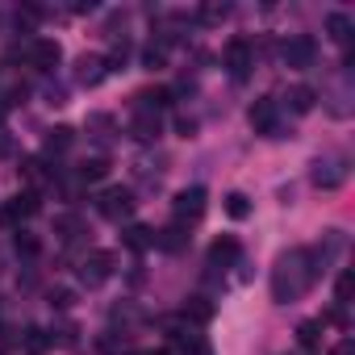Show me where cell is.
<instances>
[{
	"label": "cell",
	"mask_w": 355,
	"mask_h": 355,
	"mask_svg": "<svg viewBox=\"0 0 355 355\" xmlns=\"http://www.w3.org/2000/svg\"><path fill=\"white\" fill-rule=\"evenodd\" d=\"M121 243H125L130 251H138V255H142L146 247H155V230H150V226H138V222H134V226H125Z\"/></svg>",
	"instance_id": "cell-15"
},
{
	"label": "cell",
	"mask_w": 355,
	"mask_h": 355,
	"mask_svg": "<svg viewBox=\"0 0 355 355\" xmlns=\"http://www.w3.org/2000/svg\"><path fill=\"white\" fill-rule=\"evenodd\" d=\"M175 130H180V138H193L197 134V117H180V121H175Z\"/></svg>",
	"instance_id": "cell-30"
},
{
	"label": "cell",
	"mask_w": 355,
	"mask_h": 355,
	"mask_svg": "<svg viewBox=\"0 0 355 355\" xmlns=\"http://www.w3.org/2000/svg\"><path fill=\"white\" fill-rule=\"evenodd\" d=\"M334 355H355V343H351V338H343V343L334 347Z\"/></svg>",
	"instance_id": "cell-32"
},
{
	"label": "cell",
	"mask_w": 355,
	"mask_h": 355,
	"mask_svg": "<svg viewBox=\"0 0 355 355\" xmlns=\"http://www.w3.org/2000/svg\"><path fill=\"white\" fill-rule=\"evenodd\" d=\"M205 209H209V193L201 189V184H193V189H180L171 197V214H175V222L180 226H193V222H201L205 218Z\"/></svg>",
	"instance_id": "cell-2"
},
{
	"label": "cell",
	"mask_w": 355,
	"mask_h": 355,
	"mask_svg": "<svg viewBox=\"0 0 355 355\" xmlns=\"http://www.w3.org/2000/svg\"><path fill=\"white\" fill-rule=\"evenodd\" d=\"M322 272H326V263L318 259L313 247H293V251H284V255L276 259V268H272V297H276L280 305H288V301L305 297V293L322 280Z\"/></svg>",
	"instance_id": "cell-1"
},
{
	"label": "cell",
	"mask_w": 355,
	"mask_h": 355,
	"mask_svg": "<svg viewBox=\"0 0 355 355\" xmlns=\"http://www.w3.org/2000/svg\"><path fill=\"white\" fill-rule=\"evenodd\" d=\"M55 234H59L63 243H76V239L84 234V222H80L76 214H63V218H55Z\"/></svg>",
	"instance_id": "cell-22"
},
{
	"label": "cell",
	"mask_w": 355,
	"mask_h": 355,
	"mask_svg": "<svg viewBox=\"0 0 355 355\" xmlns=\"http://www.w3.org/2000/svg\"><path fill=\"white\" fill-rule=\"evenodd\" d=\"M197 17H201V26H218V21H226V17H230V5H205Z\"/></svg>",
	"instance_id": "cell-27"
},
{
	"label": "cell",
	"mask_w": 355,
	"mask_h": 355,
	"mask_svg": "<svg viewBox=\"0 0 355 355\" xmlns=\"http://www.w3.org/2000/svg\"><path fill=\"white\" fill-rule=\"evenodd\" d=\"M155 247H159V251H167V255H180V251L189 247V226H180V222H171V226L155 230Z\"/></svg>",
	"instance_id": "cell-11"
},
{
	"label": "cell",
	"mask_w": 355,
	"mask_h": 355,
	"mask_svg": "<svg viewBox=\"0 0 355 355\" xmlns=\"http://www.w3.org/2000/svg\"><path fill=\"white\" fill-rule=\"evenodd\" d=\"M351 30H355V26H351V17H347V13H330V17H326V34H330L338 46H347V42H351Z\"/></svg>",
	"instance_id": "cell-20"
},
{
	"label": "cell",
	"mask_w": 355,
	"mask_h": 355,
	"mask_svg": "<svg viewBox=\"0 0 355 355\" xmlns=\"http://www.w3.org/2000/svg\"><path fill=\"white\" fill-rule=\"evenodd\" d=\"M0 117H5V109H0Z\"/></svg>",
	"instance_id": "cell-34"
},
{
	"label": "cell",
	"mask_w": 355,
	"mask_h": 355,
	"mask_svg": "<svg viewBox=\"0 0 355 355\" xmlns=\"http://www.w3.org/2000/svg\"><path fill=\"white\" fill-rule=\"evenodd\" d=\"M105 76H109V71H105V59H101V55H80V59H76V84L96 88Z\"/></svg>",
	"instance_id": "cell-12"
},
{
	"label": "cell",
	"mask_w": 355,
	"mask_h": 355,
	"mask_svg": "<svg viewBox=\"0 0 355 355\" xmlns=\"http://www.w3.org/2000/svg\"><path fill=\"white\" fill-rule=\"evenodd\" d=\"M38 209H42V197L38 193H17L13 201L0 205V226H5V230H21V222L34 218Z\"/></svg>",
	"instance_id": "cell-3"
},
{
	"label": "cell",
	"mask_w": 355,
	"mask_h": 355,
	"mask_svg": "<svg viewBox=\"0 0 355 355\" xmlns=\"http://www.w3.org/2000/svg\"><path fill=\"white\" fill-rule=\"evenodd\" d=\"M276 113H280V105L272 101V96H259L255 105H251V130L255 134H268V138H276Z\"/></svg>",
	"instance_id": "cell-9"
},
{
	"label": "cell",
	"mask_w": 355,
	"mask_h": 355,
	"mask_svg": "<svg viewBox=\"0 0 355 355\" xmlns=\"http://www.w3.org/2000/svg\"><path fill=\"white\" fill-rule=\"evenodd\" d=\"M96 214L101 218H109V222H125L130 214H134V193L130 189H105L101 197H96Z\"/></svg>",
	"instance_id": "cell-4"
},
{
	"label": "cell",
	"mask_w": 355,
	"mask_h": 355,
	"mask_svg": "<svg viewBox=\"0 0 355 355\" xmlns=\"http://www.w3.org/2000/svg\"><path fill=\"white\" fill-rule=\"evenodd\" d=\"M101 351H105V355H134L130 338H113V334H105V338H101Z\"/></svg>",
	"instance_id": "cell-28"
},
{
	"label": "cell",
	"mask_w": 355,
	"mask_h": 355,
	"mask_svg": "<svg viewBox=\"0 0 355 355\" xmlns=\"http://www.w3.org/2000/svg\"><path fill=\"white\" fill-rule=\"evenodd\" d=\"M125 59H130V42L121 38V42H113V51L105 55V71H121V67H125Z\"/></svg>",
	"instance_id": "cell-26"
},
{
	"label": "cell",
	"mask_w": 355,
	"mask_h": 355,
	"mask_svg": "<svg viewBox=\"0 0 355 355\" xmlns=\"http://www.w3.org/2000/svg\"><path fill=\"white\" fill-rule=\"evenodd\" d=\"M105 175H109V159L105 155H92V159L80 163V180L84 184H96V180H105Z\"/></svg>",
	"instance_id": "cell-19"
},
{
	"label": "cell",
	"mask_w": 355,
	"mask_h": 355,
	"mask_svg": "<svg viewBox=\"0 0 355 355\" xmlns=\"http://www.w3.org/2000/svg\"><path fill=\"white\" fill-rule=\"evenodd\" d=\"M71 301H76V297H71V288H55V293H51V305H55V309H67Z\"/></svg>",
	"instance_id": "cell-29"
},
{
	"label": "cell",
	"mask_w": 355,
	"mask_h": 355,
	"mask_svg": "<svg viewBox=\"0 0 355 355\" xmlns=\"http://www.w3.org/2000/svg\"><path fill=\"white\" fill-rule=\"evenodd\" d=\"M159 134H163L159 113H155V109H138L134 121H130V138H138V142H155Z\"/></svg>",
	"instance_id": "cell-13"
},
{
	"label": "cell",
	"mask_w": 355,
	"mask_h": 355,
	"mask_svg": "<svg viewBox=\"0 0 355 355\" xmlns=\"http://www.w3.org/2000/svg\"><path fill=\"white\" fill-rule=\"evenodd\" d=\"M71 142H76V130L71 125L46 130V155H63V150H71Z\"/></svg>",
	"instance_id": "cell-17"
},
{
	"label": "cell",
	"mask_w": 355,
	"mask_h": 355,
	"mask_svg": "<svg viewBox=\"0 0 355 355\" xmlns=\"http://www.w3.org/2000/svg\"><path fill=\"white\" fill-rule=\"evenodd\" d=\"M214 318V301L209 297H189V305H184V322H209Z\"/></svg>",
	"instance_id": "cell-21"
},
{
	"label": "cell",
	"mask_w": 355,
	"mask_h": 355,
	"mask_svg": "<svg viewBox=\"0 0 355 355\" xmlns=\"http://www.w3.org/2000/svg\"><path fill=\"white\" fill-rule=\"evenodd\" d=\"M146 355H171V351H167V347H159V351H146Z\"/></svg>",
	"instance_id": "cell-33"
},
{
	"label": "cell",
	"mask_w": 355,
	"mask_h": 355,
	"mask_svg": "<svg viewBox=\"0 0 355 355\" xmlns=\"http://www.w3.org/2000/svg\"><path fill=\"white\" fill-rule=\"evenodd\" d=\"M284 101H288V109H293V113H309V109H313V101H318V92H313L309 84H293Z\"/></svg>",
	"instance_id": "cell-16"
},
{
	"label": "cell",
	"mask_w": 355,
	"mask_h": 355,
	"mask_svg": "<svg viewBox=\"0 0 355 355\" xmlns=\"http://www.w3.org/2000/svg\"><path fill=\"white\" fill-rule=\"evenodd\" d=\"M239 255H243L239 239H234V234H222V239H214V247H209V268H234Z\"/></svg>",
	"instance_id": "cell-10"
},
{
	"label": "cell",
	"mask_w": 355,
	"mask_h": 355,
	"mask_svg": "<svg viewBox=\"0 0 355 355\" xmlns=\"http://www.w3.org/2000/svg\"><path fill=\"white\" fill-rule=\"evenodd\" d=\"M222 63H226V71H230L234 80H247V76H251V67H255V46H251L247 38H234V42L226 46Z\"/></svg>",
	"instance_id": "cell-5"
},
{
	"label": "cell",
	"mask_w": 355,
	"mask_h": 355,
	"mask_svg": "<svg viewBox=\"0 0 355 355\" xmlns=\"http://www.w3.org/2000/svg\"><path fill=\"white\" fill-rule=\"evenodd\" d=\"M280 55H284L288 67L305 71V67H313V59H318V42H313L309 34H297V38H288V42L280 46Z\"/></svg>",
	"instance_id": "cell-6"
},
{
	"label": "cell",
	"mask_w": 355,
	"mask_h": 355,
	"mask_svg": "<svg viewBox=\"0 0 355 355\" xmlns=\"http://www.w3.org/2000/svg\"><path fill=\"white\" fill-rule=\"evenodd\" d=\"M109 276H113V255H109V251H92V255L80 263V284H84V288H101Z\"/></svg>",
	"instance_id": "cell-7"
},
{
	"label": "cell",
	"mask_w": 355,
	"mask_h": 355,
	"mask_svg": "<svg viewBox=\"0 0 355 355\" xmlns=\"http://www.w3.org/2000/svg\"><path fill=\"white\" fill-rule=\"evenodd\" d=\"M142 67H146V71H159V67H167V46H163V42H150V46L142 51Z\"/></svg>",
	"instance_id": "cell-24"
},
{
	"label": "cell",
	"mask_w": 355,
	"mask_h": 355,
	"mask_svg": "<svg viewBox=\"0 0 355 355\" xmlns=\"http://www.w3.org/2000/svg\"><path fill=\"white\" fill-rule=\"evenodd\" d=\"M222 209H226V218L247 222V218H251V197H247V193H226V197H222Z\"/></svg>",
	"instance_id": "cell-18"
},
{
	"label": "cell",
	"mask_w": 355,
	"mask_h": 355,
	"mask_svg": "<svg viewBox=\"0 0 355 355\" xmlns=\"http://www.w3.org/2000/svg\"><path fill=\"white\" fill-rule=\"evenodd\" d=\"M26 59H30L38 71H55V67L63 63V46H59L55 38H34V42L26 46Z\"/></svg>",
	"instance_id": "cell-8"
},
{
	"label": "cell",
	"mask_w": 355,
	"mask_h": 355,
	"mask_svg": "<svg viewBox=\"0 0 355 355\" xmlns=\"http://www.w3.org/2000/svg\"><path fill=\"white\" fill-rule=\"evenodd\" d=\"M297 343H301L305 351H313V347L322 343V322H301V326H297Z\"/></svg>",
	"instance_id": "cell-25"
},
{
	"label": "cell",
	"mask_w": 355,
	"mask_h": 355,
	"mask_svg": "<svg viewBox=\"0 0 355 355\" xmlns=\"http://www.w3.org/2000/svg\"><path fill=\"white\" fill-rule=\"evenodd\" d=\"M343 180H347V163H343V159L313 163V184H318V189H338Z\"/></svg>",
	"instance_id": "cell-14"
},
{
	"label": "cell",
	"mask_w": 355,
	"mask_h": 355,
	"mask_svg": "<svg viewBox=\"0 0 355 355\" xmlns=\"http://www.w3.org/2000/svg\"><path fill=\"white\" fill-rule=\"evenodd\" d=\"M13 251H17V255H26V259H34V255L42 251V243H38V234L17 230V234H13Z\"/></svg>",
	"instance_id": "cell-23"
},
{
	"label": "cell",
	"mask_w": 355,
	"mask_h": 355,
	"mask_svg": "<svg viewBox=\"0 0 355 355\" xmlns=\"http://www.w3.org/2000/svg\"><path fill=\"white\" fill-rule=\"evenodd\" d=\"M5 155H13V138H9L5 130H0V159H5Z\"/></svg>",
	"instance_id": "cell-31"
}]
</instances>
